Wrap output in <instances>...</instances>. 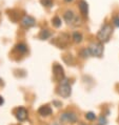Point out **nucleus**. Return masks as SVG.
<instances>
[{
	"label": "nucleus",
	"mask_w": 119,
	"mask_h": 125,
	"mask_svg": "<svg viewBox=\"0 0 119 125\" xmlns=\"http://www.w3.org/2000/svg\"><path fill=\"white\" fill-rule=\"evenodd\" d=\"M69 39H70V37L68 36V35H65V34H62L60 37L57 39V41H59V43L58 44V46L60 47V48H64L66 45H68V43H69Z\"/></svg>",
	"instance_id": "nucleus-10"
},
{
	"label": "nucleus",
	"mask_w": 119,
	"mask_h": 125,
	"mask_svg": "<svg viewBox=\"0 0 119 125\" xmlns=\"http://www.w3.org/2000/svg\"><path fill=\"white\" fill-rule=\"evenodd\" d=\"M113 24L116 27H119V16H114L113 17Z\"/></svg>",
	"instance_id": "nucleus-19"
},
{
	"label": "nucleus",
	"mask_w": 119,
	"mask_h": 125,
	"mask_svg": "<svg viewBox=\"0 0 119 125\" xmlns=\"http://www.w3.org/2000/svg\"><path fill=\"white\" fill-rule=\"evenodd\" d=\"M15 116L19 121H24L27 117V112L23 107H19V108H17L15 110Z\"/></svg>",
	"instance_id": "nucleus-8"
},
{
	"label": "nucleus",
	"mask_w": 119,
	"mask_h": 125,
	"mask_svg": "<svg viewBox=\"0 0 119 125\" xmlns=\"http://www.w3.org/2000/svg\"><path fill=\"white\" fill-rule=\"evenodd\" d=\"M61 122H70V123H74L77 121V116L74 113H64L61 115L60 117Z\"/></svg>",
	"instance_id": "nucleus-6"
},
{
	"label": "nucleus",
	"mask_w": 119,
	"mask_h": 125,
	"mask_svg": "<svg viewBox=\"0 0 119 125\" xmlns=\"http://www.w3.org/2000/svg\"><path fill=\"white\" fill-rule=\"evenodd\" d=\"M3 103V99H2V97L0 96V105H1V104Z\"/></svg>",
	"instance_id": "nucleus-21"
},
{
	"label": "nucleus",
	"mask_w": 119,
	"mask_h": 125,
	"mask_svg": "<svg viewBox=\"0 0 119 125\" xmlns=\"http://www.w3.org/2000/svg\"><path fill=\"white\" fill-rule=\"evenodd\" d=\"M90 53L92 56H96V57H101L103 54V45L101 42H93L90 44L89 46Z\"/></svg>",
	"instance_id": "nucleus-3"
},
{
	"label": "nucleus",
	"mask_w": 119,
	"mask_h": 125,
	"mask_svg": "<svg viewBox=\"0 0 119 125\" xmlns=\"http://www.w3.org/2000/svg\"><path fill=\"white\" fill-rule=\"evenodd\" d=\"M72 93V89H71V86H70L69 82L66 81V80H64L63 83L59 86L58 88V94L60 95L61 97H63V98H68V97L71 95Z\"/></svg>",
	"instance_id": "nucleus-4"
},
{
	"label": "nucleus",
	"mask_w": 119,
	"mask_h": 125,
	"mask_svg": "<svg viewBox=\"0 0 119 125\" xmlns=\"http://www.w3.org/2000/svg\"><path fill=\"white\" fill-rule=\"evenodd\" d=\"M107 124V119H106V117H103V116H101L99 118V125H106Z\"/></svg>",
	"instance_id": "nucleus-20"
},
{
	"label": "nucleus",
	"mask_w": 119,
	"mask_h": 125,
	"mask_svg": "<svg viewBox=\"0 0 119 125\" xmlns=\"http://www.w3.org/2000/svg\"><path fill=\"white\" fill-rule=\"evenodd\" d=\"M113 34V27H112L111 24H104V25L101 27L100 31L97 34V38L100 42H107L111 38V35Z\"/></svg>",
	"instance_id": "nucleus-1"
},
{
	"label": "nucleus",
	"mask_w": 119,
	"mask_h": 125,
	"mask_svg": "<svg viewBox=\"0 0 119 125\" xmlns=\"http://www.w3.org/2000/svg\"><path fill=\"white\" fill-rule=\"evenodd\" d=\"M85 118L87 120H90V121H93V120L96 119V116H95V114L94 113H87L85 115Z\"/></svg>",
	"instance_id": "nucleus-17"
},
{
	"label": "nucleus",
	"mask_w": 119,
	"mask_h": 125,
	"mask_svg": "<svg viewBox=\"0 0 119 125\" xmlns=\"http://www.w3.org/2000/svg\"><path fill=\"white\" fill-rule=\"evenodd\" d=\"M39 39H41V40H47V39H48V38L51 37V33L48 32V30H42L41 32L39 33Z\"/></svg>",
	"instance_id": "nucleus-12"
},
{
	"label": "nucleus",
	"mask_w": 119,
	"mask_h": 125,
	"mask_svg": "<svg viewBox=\"0 0 119 125\" xmlns=\"http://www.w3.org/2000/svg\"><path fill=\"white\" fill-rule=\"evenodd\" d=\"M54 104H56V105H58V107L61 105V103H59V102H54Z\"/></svg>",
	"instance_id": "nucleus-22"
},
{
	"label": "nucleus",
	"mask_w": 119,
	"mask_h": 125,
	"mask_svg": "<svg viewBox=\"0 0 119 125\" xmlns=\"http://www.w3.org/2000/svg\"><path fill=\"white\" fill-rule=\"evenodd\" d=\"M38 113H39L41 116H50L52 114V108L50 106H42L39 108Z\"/></svg>",
	"instance_id": "nucleus-11"
},
{
	"label": "nucleus",
	"mask_w": 119,
	"mask_h": 125,
	"mask_svg": "<svg viewBox=\"0 0 119 125\" xmlns=\"http://www.w3.org/2000/svg\"><path fill=\"white\" fill-rule=\"evenodd\" d=\"M64 1H65V2H72L73 0H64Z\"/></svg>",
	"instance_id": "nucleus-23"
},
{
	"label": "nucleus",
	"mask_w": 119,
	"mask_h": 125,
	"mask_svg": "<svg viewBox=\"0 0 119 125\" xmlns=\"http://www.w3.org/2000/svg\"><path fill=\"white\" fill-rule=\"evenodd\" d=\"M53 1L54 0H40V3L47 8H50V6L53 5Z\"/></svg>",
	"instance_id": "nucleus-16"
},
{
	"label": "nucleus",
	"mask_w": 119,
	"mask_h": 125,
	"mask_svg": "<svg viewBox=\"0 0 119 125\" xmlns=\"http://www.w3.org/2000/svg\"><path fill=\"white\" fill-rule=\"evenodd\" d=\"M16 50L19 52V53H21V54H24V53H26V51H27V47L25 44H23V43H20L18 44V45H16Z\"/></svg>",
	"instance_id": "nucleus-14"
},
{
	"label": "nucleus",
	"mask_w": 119,
	"mask_h": 125,
	"mask_svg": "<svg viewBox=\"0 0 119 125\" xmlns=\"http://www.w3.org/2000/svg\"><path fill=\"white\" fill-rule=\"evenodd\" d=\"M90 55H91V53H90V50H89V48H84V50L81 51V56H82V57H89Z\"/></svg>",
	"instance_id": "nucleus-18"
},
{
	"label": "nucleus",
	"mask_w": 119,
	"mask_h": 125,
	"mask_svg": "<svg viewBox=\"0 0 119 125\" xmlns=\"http://www.w3.org/2000/svg\"><path fill=\"white\" fill-rule=\"evenodd\" d=\"M78 5H79V10H80V13L82 14V16L87 18V14H89V5H87L86 1H84V0H80Z\"/></svg>",
	"instance_id": "nucleus-9"
},
{
	"label": "nucleus",
	"mask_w": 119,
	"mask_h": 125,
	"mask_svg": "<svg viewBox=\"0 0 119 125\" xmlns=\"http://www.w3.org/2000/svg\"><path fill=\"white\" fill-rule=\"evenodd\" d=\"M21 24L24 27H31L36 24V20H35L32 16L25 15V16H23V18L21 20Z\"/></svg>",
	"instance_id": "nucleus-7"
},
{
	"label": "nucleus",
	"mask_w": 119,
	"mask_h": 125,
	"mask_svg": "<svg viewBox=\"0 0 119 125\" xmlns=\"http://www.w3.org/2000/svg\"><path fill=\"white\" fill-rule=\"evenodd\" d=\"M53 73H54V78H55V80H57V81H62V80L64 79V73H63V68L61 67V65L54 64Z\"/></svg>",
	"instance_id": "nucleus-5"
},
{
	"label": "nucleus",
	"mask_w": 119,
	"mask_h": 125,
	"mask_svg": "<svg viewBox=\"0 0 119 125\" xmlns=\"http://www.w3.org/2000/svg\"><path fill=\"white\" fill-rule=\"evenodd\" d=\"M80 125H85V124H80Z\"/></svg>",
	"instance_id": "nucleus-24"
},
{
	"label": "nucleus",
	"mask_w": 119,
	"mask_h": 125,
	"mask_svg": "<svg viewBox=\"0 0 119 125\" xmlns=\"http://www.w3.org/2000/svg\"><path fill=\"white\" fill-rule=\"evenodd\" d=\"M52 22H53V25L56 26V27H59L61 25V20L59 17H54L53 20H52Z\"/></svg>",
	"instance_id": "nucleus-15"
},
{
	"label": "nucleus",
	"mask_w": 119,
	"mask_h": 125,
	"mask_svg": "<svg viewBox=\"0 0 119 125\" xmlns=\"http://www.w3.org/2000/svg\"><path fill=\"white\" fill-rule=\"evenodd\" d=\"M63 18L65 20V22L68 24H71V25H78V24L80 23V18L72 11V10L65 11L64 15H63Z\"/></svg>",
	"instance_id": "nucleus-2"
},
{
	"label": "nucleus",
	"mask_w": 119,
	"mask_h": 125,
	"mask_svg": "<svg viewBox=\"0 0 119 125\" xmlns=\"http://www.w3.org/2000/svg\"><path fill=\"white\" fill-rule=\"evenodd\" d=\"M82 39H83V37H82L81 33L75 32L74 34H73V40H74V42H76V43H80V42L82 41Z\"/></svg>",
	"instance_id": "nucleus-13"
}]
</instances>
